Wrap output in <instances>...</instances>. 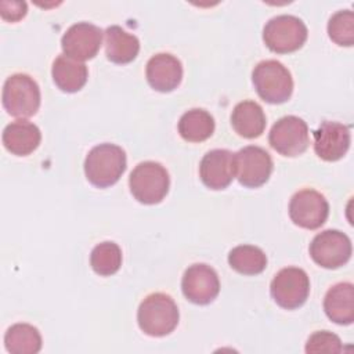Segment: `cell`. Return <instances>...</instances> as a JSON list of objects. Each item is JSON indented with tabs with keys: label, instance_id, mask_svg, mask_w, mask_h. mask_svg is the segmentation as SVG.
Returning a JSON list of instances; mask_svg holds the SVG:
<instances>
[{
	"label": "cell",
	"instance_id": "cell-1",
	"mask_svg": "<svg viewBox=\"0 0 354 354\" xmlns=\"http://www.w3.org/2000/svg\"><path fill=\"white\" fill-rule=\"evenodd\" d=\"M126 152L122 147L104 142L93 147L84 159V174L87 180L98 187L113 185L126 170Z\"/></svg>",
	"mask_w": 354,
	"mask_h": 354
},
{
	"label": "cell",
	"instance_id": "cell-2",
	"mask_svg": "<svg viewBox=\"0 0 354 354\" xmlns=\"http://www.w3.org/2000/svg\"><path fill=\"white\" fill-rule=\"evenodd\" d=\"M178 308L174 300L162 292L148 295L138 307L137 321L140 329L153 337L173 332L178 324Z\"/></svg>",
	"mask_w": 354,
	"mask_h": 354
},
{
	"label": "cell",
	"instance_id": "cell-3",
	"mask_svg": "<svg viewBox=\"0 0 354 354\" xmlns=\"http://www.w3.org/2000/svg\"><path fill=\"white\" fill-rule=\"evenodd\" d=\"M252 82L259 97L270 104L288 101L293 91V79L289 69L277 59L260 61L253 68Z\"/></svg>",
	"mask_w": 354,
	"mask_h": 354
},
{
	"label": "cell",
	"instance_id": "cell-4",
	"mask_svg": "<svg viewBox=\"0 0 354 354\" xmlns=\"http://www.w3.org/2000/svg\"><path fill=\"white\" fill-rule=\"evenodd\" d=\"M170 178L167 170L158 162L138 163L129 177L131 195L144 205L159 203L167 194Z\"/></svg>",
	"mask_w": 354,
	"mask_h": 354
},
{
	"label": "cell",
	"instance_id": "cell-5",
	"mask_svg": "<svg viewBox=\"0 0 354 354\" xmlns=\"http://www.w3.org/2000/svg\"><path fill=\"white\" fill-rule=\"evenodd\" d=\"M1 101L11 116L30 118L40 106L39 84L26 73H14L3 84Z\"/></svg>",
	"mask_w": 354,
	"mask_h": 354
},
{
	"label": "cell",
	"instance_id": "cell-6",
	"mask_svg": "<svg viewBox=\"0 0 354 354\" xmlns=\"http://www.w3.org/2000/svg\"><path fill=\"white\" fill-rule=\"evenodd\" d=\"M307 26L296 15L281 14L268 19L263 29L266 46L278 54H288L299 50L307 40Z\"/></svg>",
	"mask_w": 354,
	"mask_h": 354
},
{
	"label": "cell",
	"instance_id": "cell-7",
	"mask_svg": "<svg viewBox=\"0 0 354 354\" xmlns=\"http://www.w3.org/2000/svg\"><path fill=\"white\" fill-rule=\"evenodd\" d=\"M274 301L286 310L303 306L310 293V279L307 272L299 267H285L279 270L270 285Z\"/></svg>",
	"mask_w": 354,
	"mask_h": 354
},
{
	"label": "cell",
	"instance_id": "cell-8",
	"mask_svg": "<svg viewBox=\"0 0 354 354\" xmlns=\"http://www.w3.org/2000/svg\"><path fill=\"white\" fill-rule=\"evenodd\" d=\"M270 145L283 156H299L310 144L307 123L295 115L278 119L268 134Z\"/></svg>",
	"mask_w": 354,
	"mask_h": 354
},
{
	"label": "cell",
	"instance_id": "cell-9",
	"mask_svg": "<svg viewBox=\"0 0 354 354\" xmlns=\"http://www.w3.org/2000/svg\"><path fill=\"white\" fill-rule=\"evenodd\" d=\"M234 169L239 184L257 188L268 181L272 171V159L261 147L248 145L234 153Z\"/></svg>",
	"mask_w": 354,
	"mask_h": 354
},
{
	"label": "cell",
	"instance_id": "cell-10",
	"mask_svg": "<svg viewBox=\"0 0 354 354\" xmlns=\"http://www.w3.org/2000/svg\"><path fill=\"white\" fill-rule=\"evenodd\" d=\"M311 259L324 268H339L351 257V241L339 230H325L317 234L310 243Z\"/></svg>",
	"mask_w": 354,
	"mask_h": 354
},
{
	"label": "cell",
	"instance_id": "cell-11",
	"mask_svg": "<svg viewBox=\"0 0 354 354\" xmlns=\"http://www.w3.org/2000/svg\"><path fill=\"white\" fill-rule=\"evenodd\" d=\"M328 214L329 203L326 198L313 188L300 189L290 198L289 217L301 228H319L326 221Z\"/></svg>",
	"mask_w": 354,
	"mask_h": 354
},
{
	"label": "cell",
	"instance_id": "cell-12",
	"mask_svg": "<svg viewBox=\"0 0 354 354\" xmlns=\"http://www.w3.org/2000/svg\"><path fill=\"white\" fill-rule=\"evenodd\" d=\"M181 289L191 303L199 306L209 304L220 292L218 275L210 266L205 263H195L184 271Z\"/></svg>",
	"mask_w": 354,
	"mask_h": 354
},
{
	"label": "cell",
	"instance_id": "cell-13",
	"mask_svg": "<svg viewBox=\"0 0 354 354\" xmlns=\"http://www.w3.org/2000/svg\"><path fill=\"white\" fill-rule=\"evenodd\" d=\"M102 41V30L90 22H77L66 29L61 39V47L65 55L86 61L97 55Z\"/></svg>",
	"mask_w": 354,
	"mask_h": 354
},
{
	"label": "cell",
	"instance_id": "cell-14",
	"mask_svg": "<svg viewBox=\"0 0 354 354\" xmlns=\"http://www.w3.org/2000/svg\"><path fill=\"white\" fill-rule=\"evenodd\" d=\"M313 137L315 153L326 162L342 159L348 151L351 142L348 126L330 120L322 122L313 133Z\"/></svg>",
	"mask_w": 354,
	"mask_h": 354
},
{
	"label": "cell",
	"instance_id": "cell-15",
	"mask_svg": "<svg viewBox=\"0 0 354 354\" xmlns=\"http://www.w3.org/2000/svg\"><path fill=\"white\" fill-rule=\"evenodd\" d=\"M202 183L210 189L227 188L235 177L234 153L228 149H212L199 163Z\"/></svg>",
	"mask_w": 354,
	"mask_h": 354
},
{
	"label": "cell",
	"instance_id": "cell-16",
	"mask_svg": "<svg viewBox=\"0 0 354 354\" xmlns=\"http://www.w3.org/2000/svg\"><path fill=\"white\" fill-rule=\"evenodd\" d=\"M145 76L153 90L169 93L177 88V86L181 83L183 65L173 54L158 53L148 59Z\"/></svg>",
	"mask_w": 354,
	"mask_h": 354
},
{
	"label": "cell",
	"instance_id": "cell-17",
	"mask_svg": "<svg viewBox=\"0 0 354 354\" xmlns=\"http://www.w3.org/2000/svg\"><path fill=\"white\" fill-rule=\"evenodd\" d=\"M1 140L6 149L12 155L26 156L39 147L41 133L35 123L19 119L4 127Z\"/></svg>",
	"mask_w": 354,
	"mask_h": 354
},
{
	"label": "cell",
	"instance_id": "cell-18",
	"mask_svg": "<svg viewBox=\"0 0 354 354\" xmlns=\"http://www.w3.org/2000/svg\"><path fill=\"white\" fill-rule=\"evenodd\" d=\"M324 310L330 321L350 325L354 321V286L351 282H339L328 289L324 297Z\"/></svg>",
	"mask_w": 354,
	"mask_h": 354
},
{
	"label": "cell",
	"instance_id": "cell-19",
	"mask_svg": "<svg viewBox=\"0 0 354 354\" xmlns=\"http://www.w3.org/2000/svg\"><path fill=\"white\" fill-rule=\"evenodd\" d=\"M51 76L59 90L65 93H76L86 84L88 71L82 61L61 54L53 62Z\"/></svg>",
	"mask_w": 354,
	"mask_h": 354
},
{
	"label": "cell",
	"instance_id": "cell-20",
	"mask_svg": "<svg viewBox=\"0 0 354 354\" xmlns=\"http://www.w3.org/2000/svg\"><path fill=\"white\" fill-rule=\"evenodd\" d=\"M266 123L264 111L256 101H241L232 109V129L245 138H256L261 136L266 129Z\"/></svg>",
	"mask_w": 354,
	"mask_h": 354
},
{
	"label": "cell",
	"instance_id": "cell-21",
	"mask_svg": "<svg viewBox=\"0 0 354 354\" xmlns=\"http://www.w3.org/2000/svg\"><path fill=\"white\" fill-rule=\"evenodd\" d=\"M106 58L115 64H129L138 55L140 40L118 25L108 26L104 32Z\"/></svg>",
	"mask_w": 354,
	"mask_h": 354
},
{
	"label": "cell",
	"instance_id": "cell-22",
	"mask_svg": "<svg viewBox=\"0 0 354 354\" xmlns=\"http://www.w3.org/2000/svg\"><path fill=\"white\" fill-rule=\"evenodd\" d=\"M214 131L213 116L202 109L192 108L181 115L178 120L180 136L189 142H201L207 140Z\"/></svg>",
	"mask_w": 354,
	"mask_h": 354
},
{
	"label": "cell",
	"instance_id": "cell-23",
	"mask_svg": "<svg viewBox=\"0 0 354 354\" xmlns=\"http://www.w3.org/2000/svg\"><path fill=\"white\" fill-rule=\"evenodd\" d=\"M4 346L11 354H36L41 348V336L33 325L18 322L7 329Z\"/></svg>",
	"mask_w": 354,
	"mask_h": 354
},
{
	"label": "cell",
	"instance_id": "cell-24",
	"mask_svg": "<svg viewBox=\"0 0 354 354\" xmlns=\"http://www.w3.org/2000/svg\"><path fill=\"white\" fill-rule=\"evenodd\" d=\"M228 264L232 270L243 275H256L266 270V253L253 245H238L228 253Z\"/></svg>",
	"mask_w": 354,
	"mask_h": 354
},
{
	"label": "cell",
	"instance_id": "cell-25",
	"mask_svg": "<svg viewBox=\"0 0 354 354\" xmlns=\"http://www.w3.org/2000/svg\"><path fill=\"white\" fill-rule=\"evenodd\" d=\"M90 264L98 275L109 277L115 274L122 266V250L119 245L112 241L95 245L90 254Z\"/></svg>",
	"mask_w": 354,
	"mask_h": 354
},
{
	"label": "cell",
	"instance_id": "cell-26",
	"mask_svg": "<svg viewBox=\"0 0 354 354\" xmlns=\"http://www.w3.org/2000/svg\"><path fill=\"white\" fill-rule=\"evenodd\" d=\"M328 35L337 46L351 47L354 44V14L350 10L335 12L328 22Z\"/></svg>",
	"mask_w": 354,
	"mask_h": 354
},
{
	"label": "cell",
	"instance_id": "cell-27",
	"mask_svg": "<svg viewBox=\"0 0 354 354\" xmlns=\"http://www.w3.org/2000/svg\"><path fill=\"white\" fill-rule=\"evenodd\" d=\"M343 350L342 340L337 335L329 330H317L314 332L306 343V353L308 354H336Z\"/></svg>",
	"mask_w": 354,
	"mask_h": 354
},
{
	"label": "cell",
	"instance_id": "cell-28",
	"mask_svg": "<svg viewBox=\"0 0 354 354\" xmlns=\"http://www.w3.org/2000/svg\"><path fill=\"white\" fill-rule=\"evenodd\" d=\"M26 3L25 1H8V0H3L0 3V15L3 19L10 21V22H15L19 21L21 18L25 17L26 14Z\"/></svg>",
	"mask_w": 354,
	"mask_h": 354
}]
</instances>
